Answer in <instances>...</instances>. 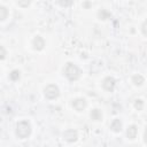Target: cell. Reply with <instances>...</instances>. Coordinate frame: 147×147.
<instances>
[{
  "label": "cell",
  "instance_id": "14",
  "mask_svg": "<svg viewBox=\"0 0 147 147\" xmlns=\"http://www.w3.org/2000/svg\"><path fill=\"white\" fill-rule=\"evenodd\" d=\"M142 101L141 100H136V102H134V107L138 109V110H141L142 109Z\"/></svg>",
  "mask_w": 147,
  "mask_h": 147
},
{
  "label": "cell",
  "instance_id": "9",
  "mask_svg": "<svg viewBox=\"0 0 147 147\" xmlns=\"http://www.w3.org/2000/svg\"><path fill=\"white\" fill-rule=\"evenodd\" d=\"M110 129L114 132H119L122 130V122L119 119H114L113 123L110 124Z\"/></svg>",
  "mask_w": 147,
  "mask_h": 147
},
{
  "label": "cell",
  "instance_id": "7",
  "mask_svg": "<svg viewBox=\"0 0 147 147\" xmlns=\"http://www.w3.org/2000/svg\"><path fill=\"white\" fill-rule=\"evenodd\" d=\"M32 45H33V48L36 51H41L44 47H45V40L40 37V36H37L33 41H32Z\"/></svg>",
  "mask_w": 147,
  "mask_h": 147
},
{
  "label": "cell",
  "instance_id": "10",
  "mask_svg": "<svg viewBox=\"0 0 147 147\" xmlns=\"http://www.w3.org/2000/svg\"><path fill=\"white\" fill-rule=\"evenodd\" d=\"M91 118L94 119V121H101L102 118V113L99 110V109H93L91 111Z\"/></svg>",
  "mask_w": 147,
  "mask_h": 147
},
{
  "label": "cell",
  "instance_id": "18",
  "mask_svg": "<svg viewBox=\"0 0 147 147\" xmlns=\"http://www.w3.org/2000/svg\"><path fill=\"white\" fill-rule=\"evenodd\" d=\"M59 3H60L61 6H70V5H72L71 1H68V2H65V1H64V2H63V1H60Z\"/></svg>",
  "mask_w": 147,
  "mask_h": 147
},
{
  "label": "cell",
  "instance_id": "15",
  "mask_svg": "<svg viewBox=\"0 0 147 147\" xmlns=\"http://www.w3.org/2000/svg\"><path fill=\"white\" fill-rule=\"evenodd\" d=\"M141 30H142V33L147 37V20L144 22V24H142V28H141Z\"/></svg>",
  "mask_w": 147,
  "mask_h": 147
},
{
  "label": "cell",
  "instance_id": "6",
  "mask_svg": "<svg viewBox=\"0 0 147 147\" xmlns=\"http://www.w3.org/2000/svg\"><path fill=\"white\" fill-rule=\"evenodd\" d=\"M63 138H64L67 141H69V142H74V141L77 140L78 136H77V132H76L75 130H67V131L63 133Z\"/></svg>",
  "mask_w": 147,
  "mask_h": 147
},
{
  "label": "cell",
  "instance_id": "19",
  "mask_svg": "<svg viewBox=\"0 0 147 147\" xmlns=\"http://www.w3.org/2000/svg\"><path fill=\"white\" fill-rule=\"evenodd\" d=\"M144 140L147 144V126H146V130H145V133H144Z\"/></svg>",
  "mask_w": 147,
  "mask_h": 147
},
{
  "label": "cell",
  "instance_id": "3",
  "mask_svg": "<svg viewBox=\"0 0 147 147\" xmlns=\"http://www.w3.org/2000/svg\"><path fill=\"white\" fill-rule=\"evenodd\" d=\"M44 94H45V96H46L47 99H51V100H52V99H55V98L59 96L60 90H59V87H57L56 85L51 84V85H48V86L45 87Z\"/></svg>",
  "mask_w": 147,
  "mask_h": 147
},
{
  "label": "cell",
  "instance_id": "16",
  "mask_svg": "<svg viewBox=\"0 0 147 147\" xmlns=\"http://www.w3.org/2000/svg\"><path fill=\"white\" fill-rule=\"evenodd\" d=\"M0 51H1V55H0V59L3 60L6 57V51H5V47L3 46H0Z\"/></svg>",
  "mask_w": 147,
  "mask_h": 147
},
{
  "label": "cell",
  "instance_id": "11",
  "mask_svg": "<svg viewBox=\"0 0 147 147\" xmlns=\"http://www.w3.org/2000/svg\"><path fill=\"white\" fill-rule=\"evenodd\" d=\"M132 82H133L134 85H138L139 86V85H141L144 83V77L141 75H134L132 77Z\"/></svg>",
  "mask_w": 147,
  "mask_h": 147
},
{
  "label": "cell",
  "instance_id": "17",
  "mask_svg": "<svg viewBox=\"0 0 147 147\" xmlns=\"http://www.w3.org/2000/svg\"><path fill=\"white\" fill-rule=\"evenodd\" d=\"M18 5L23 6V7H28L30 5V1H18Z\"/></svg>",
  "mask_w": 147,
  "mask_h": 147
},
{
  "label": "cell",
  "instance_id": "8",
  "mask_svg": "<svg viewBox=\"0 0 147 147\" xmlns=\"http://www.w3.org/2000/svg\"><path fill=\"white\" fill-rule=\"evenodd\" d=\"M137 132H138V129L136 125H130L126 130V136L129 139H134L137 137Z\"/></svg>",
  "mask_w": 147,
  "mask_h": 147
},
{
  "label": "cell",
  "instance_id": "2",
  "mask_svg": "<svg viewBox=\"0 0 147 147\" xmlns=\"http://www.w3.org/2000/svg\"><path fill=\"white\" fill-rule=\"evenodd\" d=\"M31 133V126H30V123L28 121H22L20 123H17L16 125V134L18 138L21 139H24V138H28Z\"/></svg>",
  "mask_w": 147,
  "mask_h": 147
},
{
  "label": "cell",
  "instance_id": "12",
  "mask_svg": "<svg viewBox=\"0 0 147 147\" xmlns=\"http://www.w3.org/2000/svg\"><path fill=\"white\" fill-rule=\"evenodd\" d=\"M7 14H8V10L6 9V7H3V6H0V20H1V21L6 20V17H7Z\"/></svg>",
  "mask_w": 147,
  "mask_h": 147
},
{
  "label": "cell",
  "instance_id": "13",
  "mask_svg": "<svg viewBox=\"0 0 147 147\" xmlns=\"http://www.w3.org/2000/svg\"><path fill=\"white\" fill-rule=\"evenodd\" d=\"M9 77H10L11 80H18L20 79V71L18 70H13L9 74Z\"/></svg>",
  "mask_w": 147,
  "mask_h": 147
},
{
  "label": "cell",
  "instance_id": "5",
  "mask_svg": "<svg viewBox=\"0 0 147 147\" xmlns=\"http://www.w3.org/2000/svg\"><path fill=\"white\" fill-rule=\"evenodd\" d=\"M72 107H74L77 111L84 110L85 107H86V101H85V99H80V98L75 99V100L72 101Z\"/></svg>",
  "mask_w": 147,
  "mask_h": 147
},
{
  "label": "cell",
  "instance_id": "4",
  "mask_svg": "<svg viewBox=\"0 0 147 147\" xmlns=\"http://www.w3.org/2000/svg\"><path fill=\"white\" fill-rule=\"evenodd\" d=\"M115 84H116V82H115V79H114L113 77H106V78L103 79V82H102V87H103L106 91L111 92V91H114Z\"/></svg>",
  "mask_w": 147,
  "mask_h": 147
},
{
  "label": "cell",
  "instance_id": "1",
  "mask_svg": "<svg viewBox=\"0 0 147 147\" xmlns=\"http://www.w3.org/2000/svg\"><path fill=\"white\" fill-rule=\"evenodd\" d=\"M64 75L68 77L69 80H72V82H74V80H77V79L79 78V76H80V69H79L76 64L69 62V63H67V65H65Z\"/></svg>",
  "mask_w": 147,
  "mask_h": 147
}]
</instances>
